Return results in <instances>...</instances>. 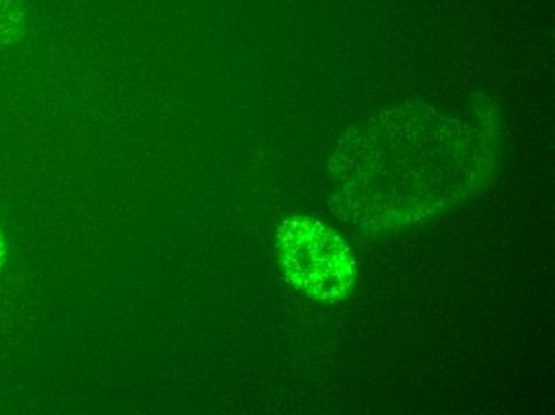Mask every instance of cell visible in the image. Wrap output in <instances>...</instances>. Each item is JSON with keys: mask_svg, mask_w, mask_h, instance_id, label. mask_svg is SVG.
<instances>
[{"mask_svg": "<svg viewBox=\"0 0 555 415\" xmlns=\"http://www.w3.org/2000/svg\"><path fill=\"white\" fill-rule=\"evenodd\" d=\"M276 256L284 278L300 295L324 303L341 302L357 280V261L345 239L308 216L278 229Z\"/></svg>", "mask_w": 555, "mask_h": 415, "instance_id": "6da1fadb", "label": "cell"}, {"mask_svg": "<svg viewBox=\"0 0 555 415\" xmlns=\"http://www.w3.org/2000/svg\"><path fill=\"white\" fill-rule=\"evenodd\" d=\"M26 29V9L23 0H0V47L22 40Z\"/></svg>", "mask_w": 555, "mask_h": 415, "instance_id": "7a4b0ae2", "label": "cell"}, {"mask_svg": "<svg viewBox=\"0 0 555 415\" xmlns=\"http://www.w3.org/2000/svg\"><path fill=\"white\" fill-rule=\"evenodd\" d=\"M7 261V243L3 238L2 232H0V272H2L3 265Z\"/></svg>", "mask_w": 555, "mask_h": 415, "instance_id": "3957f363", "label": "cell"}]
</instances>
